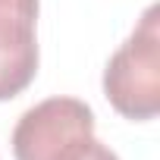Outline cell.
<instances>
[{"instance_id":"cell-4","label":"cell","mask_w":160,"mask_h":160,"mask_svg":"<svg viewBox=\"0 0 160 160\" xmlns=\"http://www.w3.org/2000/svg\"><path fill=\"white\" fill-rule=\"evenodd\" d=\"M57 160H119L104 141H98L94 135L91 138H85V141H78L75 148H69L63 157H57Z\"/></svg>"},{"instance_id":"cell-2","label":"cell","mask_w":160,"mask_h":160,"mask_svg":"<svg viewBox=\"0 0 160 160\" xmlns=\"http://www.w3.org/2000/svg\"><path fill=\"white\" fill-rule=\"evenodd\" d=\"M94 135V113L78 98H47L25 110L13 129L16 160H57Z\"/></svg>"},{"instance_id":"cell-3","label":"cell","mask_w":160,"mask_h":160,"mask_svg":"<svg viewBox=\"0 0 160 160\" xmlns=\"http://www.w3.org/2000/svg\"><path fill=\"white\" fill-rule=\"evenodd\" d=\"M38 0H0V101L22 94L38 72Z\"/></svg>"},{"instance_id":"cell-1","label":"cell","mask_w":160,"mask_h":160,"mask_svg":"<svg viewBox=\"0 0 160 160\" xmlns=\"http://www.w3.org/2000/svg\"><path fill=\"white\" fill-rule=\"evenodd\" d=\"M160 10L148 7L135 32L116 47L104 69V94L110 107L144 122L160 113Z\"/></svg>"}]
</instances>
